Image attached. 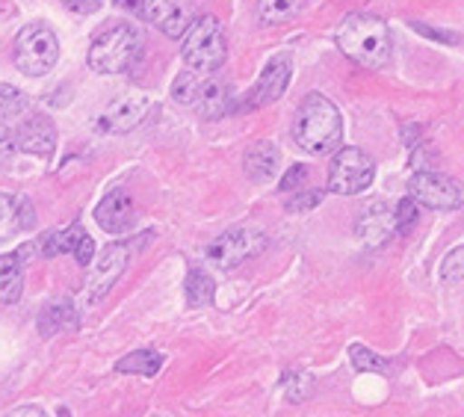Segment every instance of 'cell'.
Wrapping results in <instances>:
<instances>
[{
    "mask_svg": "<svg viewBox=\"0 0 464 417\" xmlns=\"http://www.w3.org/2000/svg\"><path fill=\"white\" fill-rule=\"evenodd\" d=\"M293 140L308 154H332L343 142V119L337 107L320 92L302 98L293 119Z\"/></svg>",
    "mask_w": 464,
    "mask_h": 417,
    "instance_id": "1",
    "label": "cell"
},
{
    "mask_svg": "<svg viewBox=\"0 0 464 417\" xmlns=\"http://www.w3.org/2000/svg\"><path fill=\"white\" fill-rule=\"evenodd\" d=\"M334 42L346 60L358 63L361 69H384L391 63V30L376 15H346L334 33Z\"/></svg>",
    "mask_w": 464,
    "mask_h": 417,
    "instance_id": "2",
    "label": "cell"
},
{
    "mask_svg": "<svg viewBox=\"0 0 464 417\" xmlns=\"http://www.w3.org/2000/svg\"><path fill=\"white\" fill-rule=\"evenodd\" d=\"M187 69L201 77L217 74L228 56V36L217 15H198L192 27L184 33V48H180Z\"/></svg>",
    "mask_w": 464,
    "mask_h": 417,
    "instance_id": "3",
    "label": "cell"
},
{
    "mask_svg": "<svg viewBox=\"0 0 464 417\" xmlns=\"http://www.w3.org/2000/svg\"><path fill=\"white\" fill-rule=\"evenodd\" d=\"M142 33L130 21H119L107 30H101L89 48V69L98 74H119L130 69V63L140 56Z\"/></svg>",
    "mask_w": 464,
    "mask_h": 417,
    "instance_id": "4",
    "label": "cell"
},
{
    "mask_svg": "<svg viewBox=\"0 0 464 417\" xmlns=\"http://www.w3.org/2000/svg\"><path fill=\"white\" fill-rule=\"evenodd\" d=\"M60 60V39L48 24H27L15 39V65L27 77L48 74Z\"/></svg>",
    "mask_w": 464,
    "mask_h": 417,
    "instance_id": "5",
    "label": "cell"
},
{
    "mask_svg": "<svg viewBox=\"0 0 464 417\" xmlns=\"http://www.w3.org/2000/svg\"><path fill=\"white\" fill-rule=\"evenodd\" d=\"M376 163L361 149H337L332 169H328V193L334 196H358L372 184Z\"/></svg>",
    "mask_w": 464,
    "mask_h": 417,
    "instance_id": "6",
    "label": "cell"
},
{
    "mask_svg": "<svg viewBox=\"0 0 464 417\" xmlns=\"http://www.w3.org/2000/svg\"><path fill=\"white\" fill-rule=\"evenodd\" d=\"M269 246L266 234L257 228H234L219 234L217 240L208 246V257L219 269H237L246 264L248 257H257Z\"/></svg>",
    "mask_w": 464,
    "mask_h": 417,
    "instance_id": "7",
    "label": "cell"
},
{
    "mask_svg": "<svg viewBox=\"0 0 464 417\" xmlns=\"http://www.w3.org/2000/svg\"><path fill=\"white\" fill-rule=\"evenodd\" d=\"M130 264V243H110L101 257L95 261L92 273H89L83 285V305H98L101 299L112 290V285L121 278V273Z\"/></svg>",
    "mask_w": 464,
    "mask_h": 417,
    "instance_id": "8",
    "label": "cell"
},
{
    "mask_svg": "<svg viewBox=\"0 0 464 417\" xmlns=\"http://www.w3.org/2000/svg\"><path fill=\"white\" fill-rule=\"evenodd\" d=\"M409 196L417 205H426L432 210H456L464 201L459 181L440 172H417L409 184Z\"/></svg>",
    "mask_w": 464,
    "mask_h": 417,
    "instance_id": "9",
    "label": "cell"
},
{
    "mask_svg": "<svg viewBox=\"0 0 464 417\" xmlns=\"http://www.w3.org/2000/svg\"><path fill=\"white\" fill-rule=\"evenodd\" d=\"M36 252L42 257H56V255H74L77 264L81 267H89L95 257V240L83 231L81 222H72L69 228H56V231H48L36 243Z\"/></svg>",
    "mask_w": 464,
    "mask_h": 417,
    "instance_id": "10",
    "label": "cell"
},
{
    "mask_svg": "<svg viewBox=\"0 0 464 417\" xmlns=\"http://www.w3.org/2000/svg\"><path fill=\"white\" fill-rule=\"evenodd\" d=\"M145 15L169 39H180L198 18V0H149Z\"/></svg>",
    "mask_w": 464,
    "mask_h": 417,
    "instance_id": "11",
    "label": "cell"
},
{
    "mask_svg": "<svg viewBox=\"0 0 464 417\" xmlns=\"http://www.w3.org/2000/svg\"><path fill=\"white\" fill-rule=\"evenodd\" d=\"M290 74H293V60H290V53H276L273 60L266 63V69L260 72L257 83L252 86V92H248V98H246V104H248V107L276 104V101L287 92Z\"/></svg>",
    "mask_w": 464,
    "mask_h": 417,
    "instance_id": "12",
    "label": "cell"
},
{
    "mask_svg": "<svg viewBox=\"0 0 464 417\" xmlns=\"http://www.w3.org/2000/svg\"><path fill=\"white\" fill-rule=\"evenodd\" d=\"M13 137H15V149L24 151V154H36V157H51L56 149V128L48 116H30L24 121H18L13 128Z\"/></svg>",
    "mask_w": 464,
    "mask_h": 417,
    "instance_id": "13",
    "label": "cell"
},
{
    "mask_svg": "<svg viewBox=\"0 0 464 417\" xmlns=\"http://www.w3.org/2000/svg\"><path fill=\"white\" fill-rule=\"evenodd\" d=\"M95 219L107 234H124L133 228L137 222V205H133L130 193L124 187H116L112 193L101 199V205L95 208Z\"/></svg>",
    "mask_w": 464,
    "mask_h": 417,
    "instance_id": "14",
    "label": "cell"
},
{
    "mask_svg": "<svg viewBox=\"0 0 464 417\" xmlns=\"http://www.w3.org/2000/svg\"><path fill=\"white\" fill-rule=\"evenodd\" d=\"M151 110V98L149 95H128V98H119L104 116H101V131H110V133H130L133 128H140L145 116Z\"/></svg>",
    "mask_w": 464,
    "mask_h": 417,
    "instance_id": "15",
    "label": "cell"
},
{
    "mask_svg": "<svg viewBox=\"0 0 464 417\" xmlns=\"http://www.w3.org/2000/svg\"><path fill=\"white\" fill-rule=\"evenodd\" d=\"M358 240L376 249V246H384L391 240V234H396L393 228V210L384 205V201H372V205L364 208V213L358 217Z\"/></svg>",
    "mask_w": 464,
    "mask_h": 417,
    "instance_id": "16",
    "label": "cell"
},
{
    "mask_svg": "<svg viewBox=\"0 0 464 417\" xmlns=\"http://www.w3.org/2000/svg\"><path fill=\"white\" fill-rule=\"evenodd\" d=\"M33 219H36L33 217V205L24 196L0 193V243L33 228Z\"/></svg>",
    "mask_w": 464,
    "mask_h": 417,
    "instance_id": "17",
    "label": "cell"
},
{
    "mask_svg": "<svg viewBox=\"0 0 464 417\" xmlns=\"http://www.w3.org/2000/svg\"><path fill=\"white\" fill-rule=\"evenodd\" d=\"M278 163H281V151L273 140H257L255 145H248V151L243 157V169L252 181H269V178H276Z\"/></svg>",
    "mask_w": 464,
    "mask_h": 417,
    "instance_id": "18",
    "label": "cell"
},
{
    "mask_svg": "<svg viewBox=\"0 0 464 417\" xmlns=\"http://www.w3.org/2000/svg\"><path fill=\"white\" fill-rule=\"evenodd\" d=\"M24 293V261L18 252L0 255V305H18Z\"/></svg>",
    "mask_w": 464,
    "mask_h": 417,
    "instance_id": "19",
    "label": "cell"
},
{
    "mask_svg": "<svg viewBox=\"0 0 464 417\" xmlns=\"http://www.w3.org/2000/svg\"><path fill=\"white\" fill-rule=\"evenodd\" d=\"M77 323H81V317H77L72 302L65 299V302H51V305L42 308L39 320H36V329L42 337H53L65 329H77Z\"/></svg>",
    "mask_w": 464,
    "mask_h": 417,
    "instance_id": "20",
    "label": "cell"
},
{
    "mask_svg": "<svg viewBox=\"0 0 464 417\" xmlns=\"http://www.w3.org/2000/svg\"><path fill=\"white\" fill-rule=\"evenodd\" d=\"M163 353H157V349H137V353H128L124 358H119L116 362V373H133V376H145V379H151L160 373V367H163Z\"/></svg>",
    "mask_w": 464,
    "mask_h": 417,
    "instance_id": "21",
    "label": "cell"
},
{
    "mask_svg": "<svg viewBox=\"0 0 464 417\" xmlns=\"http://www.w3.org/2000/svg\"><path fill=\"white\" fill-rule=\"evenodd\" d=\"M192 104L198 107V112L205 119H219V116H225V110H228V89H225L219 81H205Z\"/></svg>",
    "mask_w": 464,
    "mask_h": 417,
    "instance_id": "22",
    "label": "cell"
},
{
    "mask_svg": "<svg viewBox=\"0 0 464 417\" xmlns=\"http://www.w3.org/2000/svg\"><path fill=\"white\" fill-rule=\"evenodd\" d=\"M184 293H187V305L189 308H205L213 305V296H217V285L205 269H189L187 281H184Z\"/></svg>",
    "mask_w": 464,
    "mask_h": 417,
    "instance_id": "23",
    "label": "cell"
},
{
    "mask_svg": "<svg viewBox=\"0 0 464 417\" xmlns=\"http://www.w3.org/2000/svg\"><path fill=\"white\" fill-rule=\"evenodd\" d=\"M299 9H302V0H260L257 18L264 27H278L296 18Z\"/></svg>",
    "mask_w": 464,
    "mask_h": 417,
    "instance_id": "24",
    "label": "cell"
},
{
    "mask_svg": "<svg viewBox=\"0 0 464 417\" xmlns=\"http://www.w3.org/2000/svg\"><path fill=\"white\" fill-rule=\"evenodd\" d=\"M30 107V98L21 92V89L0 83V121L4 125H13L15 119H21Z\"/></svg>",
    "mask_w": 464,
    "mask_h": 417,
    "instance_id": "25",
    "label": "cell"
},
{
    "mask_svg": "<svg viewBox=\"0 0 464 417\" xmlns=\"http://www.w3.org/2000/svg\"><path fill=\"white\" fill-rule=\"evenodd\" d=\"M349 362H353V367L358 370V373H384V370H388V362H384L379 353L367 349L364 344L349 346Z\"/></svg>",
    "mask_w": 464,
    "mask_h": 417,
    "instance_id": "26",
    "label": "cell"
},
{
    "mask_svg": "<svg viewBox=\"0 0 464 417\" xmlns=\"http://www.w3.org/2000/svg\"><path fill=\"white\" fill-rule=\"evenodd\" d=\"M417 217H420V205H417L411 196H405L400 205H396V210H393V228L400 231V234L411 231Z\"/></svg>",
    "mask_w": 464,
    "mask_h": 417,
    "instance_id": "27",
    "label": "cell"
},
{
    "mask_svg": "<svg viewBox=\"0 0 464 417\" xmlns=\"http://www.w3.org/2000/svg\"><path fill=\"white\" fill-rule=\"evenodd\" d=\"M201 83H205V81H201V74H196V72L180 74L178 81H175V86H172L175 101H180V104H192V101H196V95H198Z\"/></svg>",
    "mask_w": 464,
    "mask_h": 417,
    "instance_id": "28",
    "label": "cell"
},
{
    "mask_svg": "<svg viewBox=\"0 0 464 417\" xmlns=\"http://www.w3.org/2000/svg\"><path fill=\"white\" fill-rule=\"evenodd\" d=\"M281 388H285L290 402H302L311 393V376L308 373H285V379H281Z\"/></svg>",
    "mask_w": 464,
    "mask_h": 417,
    "instance_id": "29",
    "label": "cell"
},
{
    "mask_svg": "<svg viewBox=\"0 0 464 417\" xmlns=\"http://www.w3.org/2000/svg\"><path fill=\"white\" fill-rule=\"evenodd\" d=\"M461 276H464V249L456 246V249L440 261V278H444L447 285H459Z\"/></svg>",
    "mask_w": 464,
    "mask_h": 417,
    "instance_id": "30",
    "label": "cell"
},
{
    "mask_svg": "<svg viewBox=\"0 0 464 417\" xmlns=\"http://www.w3.org/2000/svg\"><path fill=\"white\" fill-rule=\"evenodd\" d=\"M304 181H308V169L304 166H290V172L281 178V189H285V193H296V189H302L304 187Z\"/></svg>",
    "mask_w": 464,
    "mask_h": 417,
    "instance_id": "31",
    "label": "cell"
},
{
    "mask_svg": "<svg viewBox=\"0 0 464 417\" xmlns=\"http://www.w3.org/2000/svg\"><path fill=\"white\" fill-rule=\"evenodd\" d=\"M15 154H18V149H15L13 128H9V125H4V121H0V163H9Z\"/></svg>",
    "mask_w": 464,
    "mask_h": 417,
    "instance_id": "32",
    "label": "cell"
},
{
    "mask_svg": "<svg viewBox=\"0 0 464 417\" xmlns=\"http://www.w3.org/2000/svg\"><path fill=\"white\" fill-rule=\"evenodd\" d=\"M323 201V189H314V193H302V196H296V199H290L287 201V210H311L314 205H320Z\"/></svg>",
    "mask_w": 464,
    "mask_h": 417,
    "instance_id": "33",
    "label": "cell"
},
{
    "mask_svg": "<svg viewBox=\"0 0 464 417\" xmlns=\"http://www.w3.org/2000/svg\"><path fill=\"white\" fill-rule=\"evenodd\" d=\"M63 4L69 9H74V13H81V15H92L104 6V0H63Z\"/></svg>",
    "mask_w": 464,
    "mask_h": 417,
    "instance_id": "34",
    "label": "cell"
},
{
    "mask_svg": "<svg viewBox=\"0 0 464 417\" xmlns=\"http://www.w3.org/2000/svg\"><path fill=\"white\" fill-rule=\"evenodd\" d=\"M9 417H48L42 409H36V405H21V409H15Z\"/></svg>",
    "mask_w": 464,
    "mask_h": 417,
    "instance_id": "35",
    "label": "cell"
}]
</instances>
